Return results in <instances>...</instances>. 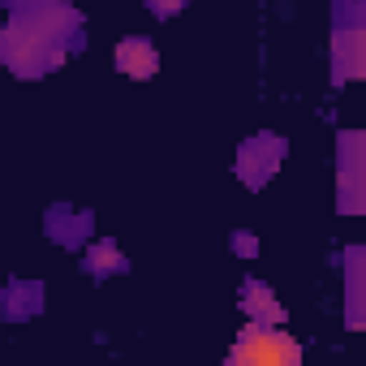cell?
<instances>
[{
    "instance_id": "obj_2",
    "label": "cell",
    "mask_w": 366,
    "mask_h": 366,
    "mask_svg": "<svg viewBox=\"0 0 366 366\" xmlns=\"http://www.w3.org/2000/svg\"><path fill=\"white\" fill-rule=\"evenodd\" d=\"M229 362L233 366H297L302 362V345L289 332H276L272 323H250L237 336Z\"/></svg>"
},
{
    "instance_id": "obj_8",
    "label": "cell",
    "mask_w": 366,
    "mask_h": 366,
    "mask_svg": "<svg viewBox=\"0 0 366 366\" xmlns=\"http://www.w3.org/2000/svg\"><path fill=\"white\" fill-rule=\"evenodd\" d=\"M147 9H151L155 18H172V14L186 9V0H147Z\"/></svg>"
},
{
    "instance_id": "obj_7",
    "label": "cell",
    "mask_w": 366,
    "mask_h": 366,
    "mask_svg": "<svg viewBox=\"0 0 366 366\" xmlns=\"http://www.w3.org/2000/svg\"><path fill=\"white\" fill-rule=\"evenodd\" d=\"M91 272H117V267H125V259L112 250V246H95L91 250V263H86Z\"/></svg>"
},
{
    "instance_id": "obj_1",
    "label": "cell",
    "mask_w": 366,
    "mask_h": 366,
    "mask_svg": "<svg viewBox=\"0 0 366 366\" xmlns=\"http://www.w3.org/2000/svg\"><path fill=\"white\" fill-rule=\"evenodd\" d=\"M65 9L61 5H48L44 14H26L18 18L14 26H5V35H0V61H5L9 69L35 78L44 74L48 65H61V35L74 31V18L69 22H56Z\"/></svg>"
},
{
    "instance_id": "obj_4",
    "label": "cell",
    "mask_w": 366,
    "mask_h": 366,
    "mask_svg": "<svg viewBox=\"0 0 366 366\" xmlns=\"http://www.w3.org/2000/svg\"><path fill=\"white\" fill-rule=\"evenodd\" d=\"M362 52H366V35H362V26H357V22L340 26V31L332 35V78H336V82H353V78H362V74H366Z\"/></svg>"
},
{
    "instance_id": "obj_3",
    "label": "cell",
    "mask_w": 366,
    "mask_h": 366,
    "mask_svg": "<svg viewBox=\"0 0 366 366\" xmlns=\"http://www.w3.org/2000/svg\"><path fill=\"white\" fill-rule=\"evenodd\" d=\"M280 159H285V138L259 134V138H250V142L242 147V155H237V177L246 181L250 190H259L263 181L280 168Z\"/></svg>"
},
{
    "instance_id": "obj_6",
    "label": "cell",
    "mask_w": 366,
    "mask_h": 366,
    "mask_svg": "<svg viewBox=\"0 0 366 366\" xmlns=\"http://www.w3.org/2000/svg\"><path fill=\"white\" fill-rule=\"evenodd\" d=\"M242 310L250 315V323H272V327L285 323V306L276 302V293L263 280H246L242 285Z\"/></svg>"
},
{
    "instance_id": "obj_5",
    "label": "cell",
    "mask_w": 366,
    "mask_h": 366,
    "mask_svg": "<svg viewBox=\"0 0 366 366\" xmlns=\"http://www.w3.org/2000/svg\"><path fill=\"white\" fill-rule=\"evenodd\" d=\"M117 69L125 74V78H138V82H147V78H155V69H159V52H155V44L151 39H121L117 44Z\"/></svg>"
}]
</instances>
